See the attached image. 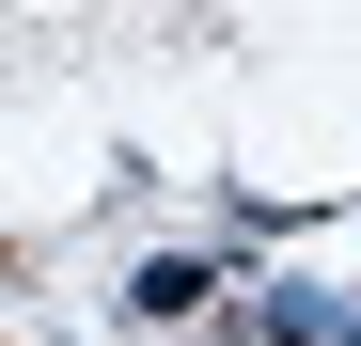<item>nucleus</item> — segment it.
I'll return each mask as SVG.
<instances>
[]
</instances>
